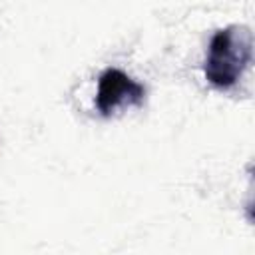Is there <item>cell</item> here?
I'll return each mask as SVG.
<instances>
[{
  "label": "cell",
  "mask_w": 255,
  "mask_h": 255,
  "mask_svg": "<svg viewBox=\"0 0 255 255\" xmlns=\"http://www.w3.org/2000/svg\"><path fill=\"white\" fill-rule=\"evenodd\" d=\"M145 88L120 68H106L98 78L96 108L104 118H110L122 106H143Z\"/></svg>",
  "instance_id": "7a4b0ae2"
},
{
  "label": "cell",
  "mask_w": 255,
  "mask_h": 255,
  "mask_svg": "<svg viewBox=\"0 0 255 255\" xmlns=\"http://www.w3.org/2000/svg\"><path fill=\"white\" fill-rule=\"evenodd\" d=\"M253 58L251 28L231 24L219 28L207 46L203 74L205 80L217 90H231L247 70Z\"/></svg>",
  "instance_id": "6da1fadb"
}]
</instances>
